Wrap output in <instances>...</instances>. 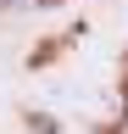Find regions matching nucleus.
Returning <instances> with one entry per match:
<instances>
[{"label":"nucleus","mask_w":128,"mask_h":134,"mask_svg":"<svg viewBox=\"0 0 128 134\" xmlns=\"http://www.w3.org/2000/svg\"><path fill=\"white\" fill-rule=\"evenodd\" d=\"M28 129H34V134H61V123L50 112H28Z\"/></svg>","instance_id":"f257e3e1"}]
</instances>
